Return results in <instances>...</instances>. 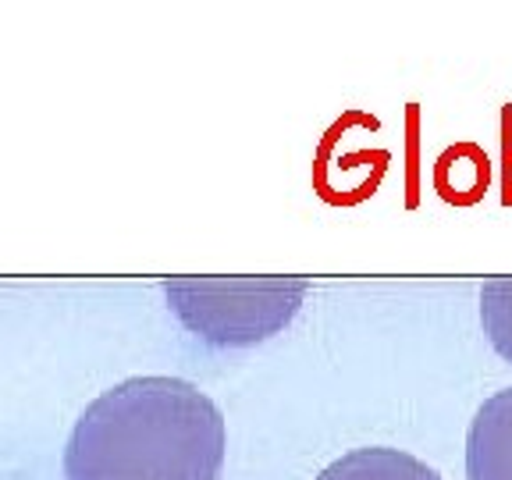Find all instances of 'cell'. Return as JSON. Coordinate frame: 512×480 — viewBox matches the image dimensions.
<instances>
[{
  "label": "cell",
  "mask_w": 512,
  "mask_h": 480,
  "mask_svg": "<svg viewBox=\"0 0 512 480\" xmlns=\"http://www.w3.org/2000/svg\"><path fill=\"white\" fill-rule=\"evenodd\" d=\"M317 480H441L427 463L402 448H352L342 459L320 470Z\"/></svg>",
  "instance_id": "cell-4"
},
{
  "label": "cell",
  "mask_w": 512,
  "mask_h": 480,
  "mask_svg": "<svg viewBox=\"0 0 512 480\" xmlns=\"http://www.w3.org/2000/svg\"><path fill=\"white\" fill-rule=\"evenodd\" d=\"M224 416L178 377H128L75 420L64 448L68 480H217Z\"/></svg>",
  "instance_id": "cell-1"
},
{
  "label": "cell",
  "mask_w": 512,
  "mask_h": 480,
  "mask_svg": "<svg viewBox=\"0 0 512 480\" xmlns=\"http://www.w3.org/2000/svg\"><path fill=\"white\" fill-rule=\"evenodd\" d=\"M466 480H512V388L491 395L470 420Z\"/></svg>",
  "instance_id": "cell-3"
},
{
  "label": "cell",
  "mask_w": 512,
  "mask_h": 480,
  "mask_svg": "<svg viewBox=\"0 0 512 480\" xmlns=\"http://www.w3.org/2000/svg\"><path fill=\"white\" fill-rule=\"evenodd\" d=\"M171 310L210 345H256L296 317L306 281H171Z\"/></svg>",
  "instance_id": "cell-2"
},
{
  "label": "cell",
  "mask_w": 512,
  "mask_h": 480,
  "mask_svg": "<svg viewBox=\"0 0 512 480\" xmlns=\"http://www.w3.org/2000/svg\"><path fill=\"white\" fill-rule=\"evenodd\" d=\"M480 324L505 363H512V281L498 278L480 288Z\"/></svg>",
  "instance_id": "cell-5"
}]
</instances>
